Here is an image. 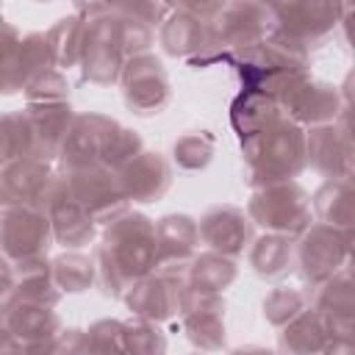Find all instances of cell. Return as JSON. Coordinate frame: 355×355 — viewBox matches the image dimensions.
<instances>
[{
  "mask_svg": "<svg viewBox=\"0 0 355 355\" xmlns=\"http://www.w3.org/2000/svg\"><path fill=\"white\" fill-rule=\"evenodd\" d=\"M155 269V222L139 211H128L105 225L94 250V283L105 297L125 291Z\"/></svg>",
  "mask_w": 355,
  "mask_h": 355,
  "instance_id": "obj_1",
  "label": "cell"
},
{
  "mask_svg": "<svg viewBox=\"0 0 355 355\" xmlns=\"http://www.w3.org/2000/svg\"><path fill=\"white\" fill-rule=\"evenodd\" d=\"M244 172L252 189L288 183L294 180L305 164V128L280 116L275 125L241 141Z\"/></svg>",
  "mask_w": 355,
  "mask_h": 355,
  "instance_id": "obj_2",
  "label": "cell"
},
{
  "mask_svg": "<svg viewBox=\"0 0 355 355\" xmlns=\"http://www.w3.org/2000/svg\"><path fill=\"white\" fill-rule=\"evenodd\" d=\"M233 64L244 89L277 97L280 89H286L291 80L308 75V50L283 39L280 33H269L263 42L236 53Z\"/></svg>",
  "mask_w": 355,
  "mask_h": 355,
  "instance_id": "obj_3",
  "label": "cell"
},
{
  "mask_svg": "<svg viewBox=\"0 0 355 355\" xmlns=\"http://www.w3.org/2000/svg\"><path fill=\"white\" fill-rule=\"evenodd\" d=\"M272 33L269 6L261 3H222L208 25V47L191 58L194 67L214 61H233L236 53L263 42Z\"/></svg>",
  "mask_w": 355,
  "mask_h": 355,
  "instance_id": "obj_4",
  "label": "cell"
},
{
  "mask_svg": "<svg viewBox=\"0 0 355 355\" xmlns=\"http://www.w3.org/2000/svg\"><path fill=\"white\" fill-rule=\"evenodd\" d=\"M83 25V50H80V75L86 83L94 86H111L119 80L128 58L122 53L119 44V33H116V11L114 6H78L75 11Z\"/></svg>",
  "mask_w": 355,
  "mask_h": 355,
  "instance_id": "obj_5",
  "label": "cell"
},
{
  "mask_svg": "<svg viewBox=\"0 0 355 355\" xmlns=\"http://www.w3.org/2000/svg\"><path fill=\"white\" fill-rule=\"evenodd\" d=\"M252 225H258L263 233L297 239L311 225V194L297 183H275L263 189H252V197L247 200V211Z\"/></svg>",
  "mask_w": 355,
  "mask_h": 355,
  "instance_id": "obj_6",
  "label": "cell"
},
{
  "mask_svg": "<svg viewBox=\"0 0 355 355\" xmlns=\"http://www.w3.org/2000/svg\"><path fill=\"white\" fill-rule=\"evenodd\" d=\"M352 250V230H338L322 222H311L294 239V263L305 283L319 286L322 280L333 277L344 266H349Z\"/></svg>",
  "mask_w": 355,
  "mask_h": 355,
  "instance_id": "obj_7",
  "label": "cell"
},
{
  "mask_svg": "<svg viewBox=\"0 0 355 355\" xmlns=\"http://www.w3.org/2000/svg\"><path fill=\"white\" fill-rule=\"evenodd\" d=\"M36 208L47 214L55 244H64L69 250L92 244V239L97 233V225L89 219V214L75 200L67 175H53L47 180V186L42 189V194L36 200Z\"/></svg>",
  "mask_w": 355,
  "mask_h": 355,
  "instance_id": "obj_8",
  "label": "cell"
},
{
  "mask_svg": "<svg viewBox=\"0 0 355 355\" xmlns=\"http://www.w3.org/2000/svg\"><path fill=\"white\" fill-rule=\"evenodd\" d=\"M64 175L69 180L75 200L80 202V208L89 214V219L94 225H111L114 219L128 214L130 200L125 194L119 172H114L103 164H94V166L64 172Z\"/></svg>",
  "mask_w": 355,
  "mask_h": 355,
  "instance_id": "obj_9",
  "label": "cell"
},
{
  "mask_svg": "<svg viewBox=\"0 0 355 355\" xmlns=\"http://www.w3.org/2000/svg\"><path fill=\"white\" fill-rule=\"evenodd\" d=\"M344 8L347 6L338 3H311V0L269 6L272 33H280L283 39L300 44L302 50H311L336 31V25L344 17Z\"/></svg>",
  "mask_w": 355,
  "mask_h": 355,
  "instance_id": "obj_10",
  "label": "cell"
},
{
  "mask_svg": "<svg viewBox=\"0 0 355 355\" xmlns=\"http://www.w3.org/2000/svg\"><path fill=\"white\" fill-rule=\"evenodd\" d=\"M277 103H280V111L286 114V119H291L300 128L333 125V122H338L341 111L347 108V100H341L336 86L316 80L311 75H300L286 89H280Z\"/></svg>",
  "mask_w": 355,
  "mask_h": 355,
  "instance_id": "obj_11",
  "label": "cell"
},
{
  "mask_svg": "<svg viewBox=\"0 0 355 355\" xmlns=\"http://www.w3.org/2000/svg\"><path fill=\"white\" fill-rule=\"evenodd\" d=\"M53 244L50 219L36 205L3 208L0 211V252L19 263L31 258H44Z\"/></svg>",
  "mask_w": 355,
  "mask_h": 355,
  "instance_id": "obj_12",
  "label": "cell"
},
{
  "mask_svg": "<svg viewBox=\"0 0 355 355\" xmlns=\"http://www.w3.org/2000/svg\"><path fill=\"white\" fill-rule=\"evenodd\" d=\"M119 83H122L125 105L139 116L161 114L172 100L169 75H166L164 64L150 53L128 58V64L119 75Z\"/></svg>",
  "mask_w": 355,
  "mask_h": 355,
  "instance_id": "obj_13",
  "label": "cell"
},
{
  "mask_svg": "<svg viewBox=\"0 0 355 355\" xmlns=\"http://www.w3.org/2000/svg\"><path fill=\"white\" fill-rule=\"evenodd\" d=\"M222 3H180L172 6L169 17L158 28L164 53L175 58H194L208 47V25Z\"/></svg>",
  "mask_w": 355,
  "mask_h": 355,
  "instance_id": "obj_14",
  "label": "cell"
},
{
  "mask_svg": "<svg viewBox=\"0 0 355 355\" xmlns=\"http://www.w3.org/2000/svg\"><path fill=\"white\" fill-rule=\"evenodd\" d=\"M344 111L338 116L341 122L305 130V164L316 169L324 180H352L355 147L349 125L344 122Z\"/></svg>",
  "mask_w": 355,
  "mask_h": 355,
  "instance_id": "obj_15",
  "label": "cell"
},
{
  "mask_svg": "<svg viewBox=\"0 0 355 355\" xmlns=\"http://www.w3.org/2000/svg\"><path fill=\"white\" fill-rule=\"evenodd\" d=\"M186 275H169V272H158L153 269L150 275H144L141 280H136L128 291H125V305L133 316L147 319V322H166L175 319L180 313L183 297H186Z\"/></svg>",
  "mask_w": 355,
  "mask_h": 355,
  "instance_id": "obj_16",
  "label": "cell"
},
{
  "mask_svg": "<svg viewBox=\"0 0 355 355\" xmlns=\"http://www.w3.org/2000/svg\"><path fill=\"white\" fill-rule=\"evenodd\" d=\"M116 130H119V122L105 114H75L67 130V139L58 150V161L64 172L100 164Z\"/></svg>",
  "mask_w": 355,
  "mask_h": 355,
  "instance_id": "obj_17",
  "label": "cell"
},
{
  "mask_svg": "<svg viewBox=\"0 0 355 355\" xmlns=\"http://www.w3.org/2000/svg\"><path fill=\"white\" fill-rule=\"evenodd\" d=\"M186 338L202 352H219L227 344V330H225V300L222 294H197L186 288L180 313H178Z\"/></svg>",
  "mask_w": 355,
  "mask_h": 355,
  "instance_id": "obj_18",
  "label": "cell"
},
{
  "mask_svg": "<svg viewBox=\"0 0 355 355\" xmlns=\"http://www.w3.org/2000/svg\"><path fill=\"white\" fill-rule=\"evenodd\" d=\"M252 222L244 214V208L239 205H211L200 222H197V233L200 241L211 250L219 252L225 258H239L247 252V247L252 244Z\"/></svg>",
  "mask_w": 355,
  "mask_h": 355,
  "instance_id": "obj_19",
  "label": "cell"
},
{
  "mask_svg": "<svg viewBox=\"0 0 355 355\" xmlns=\"http://www.w3.org/2000/svg\"><path fill=\"white\" fill-rule=\"evenodd\" d=\"M197 219L189 214H166L155 222V269L169 275H186L189 263L200 252Z\"/></svg>",
  "mask_w": 355,
  "mask_h": 355,
  "instance_id": "obj_20",
  "label": "cell"
},
{
  "mask_svg": "<svg viewBox=\"0 0 355 355\" xmlns=\"http://www.w3.org/2000/svg\"><path fill=\"white\" fill-rule=\"evenodd\" d=\"M308 308L316 311L324 319L330 336H352L355 288H352L349 266H344L333 277H327L319 286H313V291L308 294Z\"/></svg>",
  "mask_w": 355,
  "mask_h": 355,
  "instance_id": "obj_21",
  "label": "cell"
},
{
  "mask_svg": "<svg viewBox=\"0 0 355 355\" xmlns=\"http://www.w3.org/2000/svg\"><path fill=\"white\" fill-rule=\"evenodd\" d=\"M28 136H31V158L53 161L58 158V150L67 139V130L75 119V111L69 103H50V105H28L25 111Z\"/></svg>",
  "mask_w": 355,
  "mask_h": 355,
  "instance_id": "obj_22",
  "label": "cell"
},
{
  "mask_svg": "<svg viewBox=\"0 0 355 355\" xmlns=\"http://www.w3.org/2000/svg\"><path fill=\"white\" fill-rule=\"evenodd\" d=\"M3 316H6L14 338L19 341L22 355H47L53 338L61 330L58 313L53 308H44V305L14 302Z\"/></svg>",
  "mask_w": 355,
  "mask_h": 355,
  "instance_id": "obj_23",
  "label": "cell"
},
{
  "mask_svg": "<svg viewBox=\"0 0 355 355\" xmlns=\"http://www.w3.org/2000/svg\"><path fill=\"white\" fill-rule=\"evenodd\" d=\"M122 186L130 202H155L172 186V164L161 153L141 150L122 172Z\"/></svg>",
  "mask_w": 355,
  "mask_h": 355,
  "instance_id": "obj_24",
  "label": "cell"
},
{
  "mask_svg": "<svg viewBox=\"0 0 355 355\" xmlns=\"http://www.w3.org/2000/svg\"><path fill=\"white\" fill-rule=\"evenodd\" d=\"M50 178H53L50 164L31 158V155L3 166L0 169V211L19 208V205H36Z\"/></svg>",
  "mask_w": 355,
  "mask_h": 355,
  "instance_id": "obj_25",
  "label": "cell"
},
{
  "mask_svg": "<svg viewBox=\"0 0 355 355\" xmlns=\"http://www.w3.org/2000/svg\"><path fill=\"white\" fill-rule=\"evenodd\" d=\"M280 116H286V114L280 111L277 97H272L266 92H255V89H244L230 105V125L241 141L261 133L263 128L275 125Z\"/></svg>",
  "mask_w": 355,
  "mask_h": 355,
  "instance_id": "obj_26",
  "label": "cell"
},
{
  "mask_svg": "<svg viewBox=\"0 0 355 355\" xmlns=\"http://www.w3.org/2000/svg\"><path fill=\"white\" fill-rule=\"evenodd\" d=\"M61 288L55 286L50 258H31L17 263V302L55 308L61 300Z\"/></svg>",
  "mask_w": 355,
  "mask_h": 355,
  "instance_id": "obj_27",
  "label": "cell"
},
{
  "mask_svg": "<svg viewBox=\"0 0 355 355\" xmlns=\"http://www.w3.org/2000/svg\"><path fill=\"white\" fill-rule=\"evenodd\" d=\"M330 330L316 311H302L294 322L277 330V349L280 355H319L322 347L330 341Z\"/></svg>",
  "mask_w": 355,
  "mask_h": 355,
  "instance_id": "obj_28",
  "label": "cell"
},
{
  "mask_svg": "<svg viewBox=\"0 0 355 355\" xmlns=\"http://www.w3.org/2000/svg\"><path fill=\"white\" fill-rule=\"evenodd\" d=\"M352 211H355L352 180H324L311 197V214H316V222L322 225L352 230Z\"/></svg>",
  "mask_w": 355,
  "mask_h": 355,
  "instance_id": "obj_29",
  "label": "cell"
},
{
  "mask_svg": "<svg viewBox=\"0 0 355 355\" xmlns=\"http://www.w3.org/2000/svg\"><path fill=\"white\" fill-rule=\"evenodd\" d=\"M247 263L250 269L263 277V280H275L280 275H286L294 263V241L286 236H275V233H263L258 239H252V244L247 247Z\"/></svg>",
  "mask_w": 355,
  "mask_h": 355,
  "instance_id": "obj_30",
  "label": "cell"
},
{
  "mask_svg": "<svg viewBox=\"0 0 355 355\" xmlns=\"http://www.w3.org/2000/svg\"><path fill=\"white\" fill-rule=\"evenodd\" d=\"M239 275V266L233 258H225L219 252H197L194 261L186 269V283L197 294H222Z\"/></svg>",
  "mask_w": 355,
  "mask_h": 355,
  "instance_id": "obj_31",
  "label": "cell"
},
{
  "mask_svg": "<svg viewBox=\"0 0 355 355\" xmlns=\"http://www.w3.org/2000/svg\"><path fill=\"white\" fill-rule=\"evenodd\" d=\"M83 33H86V25H83V19L78 14H69V17L55 19V25L44 33L47 47H50L53 67L58 72L61 69H69V67H78L80 50H83Z\"/></svg>",
  "mask_w": 355,
  "mask_h": 355,
  "instance_id": "obj_32",
  "label": "cell"
},
{
  "mask_svg": "<svg viewBox=\"0 0 355 355\" xmlns=\"http://www.w3.org/2000/svg\"><path fill=\"white\" fill-rule=\"evenodd\" d=\"M25 89L22 69V36L14 25H0V94H17Z\"/></svg>",
  "mask_w": 355,
  "mask_h": 355,
  "instance_id": "obj_33",
  "label": "cell"
},
{
  "mask_svg": "<svg viewBox=\"0 0 355 355\" xmlns=\"http://www.w3.org/2000/svg\"><path fill=\"white\" fill-rule=\"evenodd\" d=\"M50 266H53V277L61 294H80L94 283V258L83 252H75V250L64 252L53 258Z\"/></svg>",
  "mask_w": 355,
  "mask_h": 355,
  "instance_id": "obj_34",
  "label": "cell"
},
{
  "mask_svg": "<svg viewBox=\"0 0 355 355\" xmlns=\"http://www.w3.org/2000/svg\"><path fill=\"white\" fill-rule=\"evenodd\" d=\"M261 308H263V319L275 330H280L288 322H294L302 311H308V294L302 288H294V286H277L263 297Z\"/></svg>",
  "mask_w": 355,
  "mask_h": 355,
  "instance_id": "obj_35",
  "label": "cell"
},
{
  "mask_svg": "<svg viewBox=\"0 0 355 355\" xmlns=\"http://www.w3.org/2000/svg\"><path fill=\"white\" fill-rule=\"evenodd\" d=\"M31 155V136L22 111L0 114V169Z\"/></svg>",
  "mask_w": 355,
  "mask_h": 355,
  "instance_id": "obj_36",
  "label": "cell"
},
{
  "mask_svg": "<svg viewBox=\"0 0 355 355\" xmlns=\"http://www.w3.org/2000/svg\"><path fill=\"white\" fill-rule=\"evenodd\" d=\"M125 327V355H166V336L155 322L130 316Z\"/></svg>",
  "mask_w": 355,
  "mask_h": 355,
  "instance_id": "obj_37",
  "label": "cell"
},
{
  "mask_svg": "<svg viewBox=\"0 0 355 355\" xmlns=\"http://www.w3.org/2000/svg\"><path fill=\"white\" fill-rule=\"evenodd\" d=\"M172 155H175V164L180 169H191V172L205 169L211 164V155H214V136L208 130L183 133L172 144Z\"/></svg>",
  "mask_w": 355,
  "mask_h": 355,
  "instance_id": "obj_38",
  "label": "cell"
},
{
  "mask_svg": "<svg viewBox=\"0 0 355 355\" xmlns=\"http://www.w3.org/2000/svg\"><path fill=\"white\" fill-rule=\"evenodd\" d=\"M86 355H125V327L119 319H100L86 330Z\"/></svg>",
  "mask_w": 355,
  "mask_h": 355,
  "instance_id": "obj_39",
  "label": "cell"
},
{
  "mask_svg": "<svg viewBox=\"0 0 355 355\" xmlns=\"http://www.w3.org/2000/svg\"><path fill=\"white\" fill-rule=\"evenodd\" d=\"M114 11H116V33H119V44H122L125 58L144 55V53L150 50L153 39H155V31H153L150 25H144L141 19H136V17L125 14V11H119L116 6H114Z\"/></svg>",
  "mask_w": 355,
  "mask_h": 355,
  "instance_id": "obj_40",
  "label": "cell"
},
{
  "mask_svg": "<svg viewBox=\"0 0 355 355\" xmlns=\"http://www.w3.org/2000/svg\"><path fill=\"white\" fill-rule=\"evenodd\" d=\"M25 97L28 105H50V103H67L69 97V83L58 69H47L25 83Z\"/></svg>",
  "mask_w": 355,
  "mask_h": 355,
  "instance_id": "obj_41",
  "label": "cell"
},
{
  "mask_svg": "<svg viewBox=\"0 0 355 355\" xmlns=\"http://www.w3.org/2000/svg\"><path fill=\"white\" fill-rule=\"evenodd\" d=\"M141 150H144L141 136H139L136 130L119 125V130L114 133V139H111V144H108V150H105V155H103L100 164L108 166V169H114V172H122Z\"/></svg>",
  "mask_w": 355,
  "mask_h": 355,
  "instance_id": "obj_42",
  "label": "cell"
},
{
  "mask_svg": "<svg viewBox=\"0 0 355 355\" xmlns=\"http://www.w3.org/2000/svg\"><path fill=\"white\" fill-rule=\"evenodd\" d=\"M116 8L125 11V14H130V17H136V19H141L153 31L161 28V22L172 11V6H166V3H116Z\"/></svg>",
  "mask_w": 355,
  "mask_h": 355,
  "instance_id": "obj_43",
  "label": "cell"
},
{
  "mask_svg": "<svg viewBox=\"0 0 355 355\" xmlns=\"http://www.w3.org/2000/svg\"><path fill=\"white\" fill-rule=\"evenodd\" d=\"M47 355H86V330L80 327H61L50 344Z\"/></svg>",
  "mask_w": 355,
  "mask_h": 355,
  "instance_id": "obj_44",
  "label": "cell"
},
{
  "mask_svg": "<svg viewBox=\"0 0 355 355\" xmlns=\"http://www.w3.org/2000/svg\"><path fill=\"white\" fill-rule=\"evenodd\" d=\"M17 302V263L0 252V313Z\"/></svg>",
  "mask_w": 355,
  "mask_h": 355,
  "instance_id": "obj_45",
  "label": "cell"
},
{
  "mask_svg": "<svg viewBox=\"0 0 355 355\" xmlns=\"http://www.w3.org/2000/svg\"><path fill=\"white\" fill-rule=\"evenodd\" d=\"M0 355H22V347L14 338V333H11V327H8L3 313H0Z\"/></svg>",
  "mask_w": 355,
  "mask_h": 355,
  "instance_id": "obj_46",
  "label": "cell"
},
{
  "mask_svg": "<svg viewBox=\"0 0 355 355\" xmlns=\"http://www.w3.org/2000/svg\"><path fill=\"white\" fill-rule=\"evenodd\" d=\"M319 355H355V347H352V336H333Z\"/></svg>",
  "mask_w": 355,
  "mask_h": 355,
  "instance_id": "obj_47",
  "label": "cell"
},
{
  "mask_svg": "<svg viewBox=\"0 0 355 355\" xmlns=\"http://www.w3.org/2000/svg\"><path fill=\"white\" fill-rule=\"evenodd\" d=\"M230 355H275V352H272V349H266V347L250 344V347H239V349H233Z\"/></svg>",
  "mask_w": 355,
  "mask_h": 355,
  "instance_id": "obj_48",
  "label": "cell"
},
{
  "mask_svg": "<svg viewBox=\"0 0 355 355\" xmlns=\"http://www.w3.org/2000/svg\"><path fill=\"white\" fill-rule=\"evenodd\" d=\"M3 22H6V19H3V14H0V25H3Z\"/></svg>",
  "mask_w": 355,
  "mask_h": 355,
  "instance_id": "obj_49",
  "label": "cell"
}]
</instances>
